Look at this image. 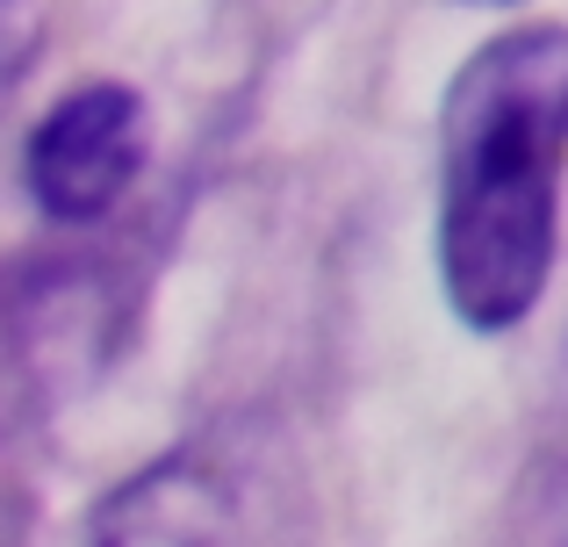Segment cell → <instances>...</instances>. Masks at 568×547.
Returning <instances> with one entry per match:
<instances>
[{
  "label": "cell",
  "instance_id": "6da1fadb",
  "mask_svg": "<svg viewBox=\"0 0 568 547\" xmlns=\"http://www.w3.org/2000/svg\"><path fill=\"white\" fill-rule=\"evenodd\" d=\"M568 166V29L489 37L439 115V281L460 324L511 332L555 274Z\"/></svg>",
  "mask_w": 568,
  "mask_h": 547
},
{
  "label": "cell",
  "instance_id": "3957f363",
  "mask_svg": "<svg viewBox=\"0 0 568 547\" xmlns=\"http://www.w3.org/2000/svg\"><path fill=\"white\" fill-rule=\"evenodd\" d=\"M94 547H252L237 526V505L202 462L173 454L130 476L101 511Z\"/></svg>",
  "mask_w": 568,
  "mask_h": 547
},
{
  "label": "cell",
  "instance_id": "5b68a950",
  "mask_svg": "<svg viewBox=\"0 0 568 547\" xmlns=\"http://www.w3.org/2000/svg\"><path fill=\"white\" fill-rule=\"evenodd\" d=\"M483 8H511V0H483Z\"/></svg>",
  "mask_w": 568,
  "mask_h": 547
},
{
  "label": "cell",
  "instance_id": "277c9868",
  "mask_svg": "<svg viewBox=\"0 0 568 547\" xmlns=\"http://www.w3.org/2000/svg\"><path fill=\"white\" fill-rule=\"evenodd\" d=\"M22 65H29V8L22 0H0V109H8Z\"/></svg>",
  "mask_w": 568,
  "mask_h": 547
},
{
  "label": "cell",
  "instance_id": "7a4b0ae2",
  "mask_svg": "<svg viewBox=\"0 0 568 547\" xmlns=\"http://www.w3.org/2000/svg\"><path fill=\"white\" fill-rule=\"evenodd\" d=\"M144 166V101L123 80H87L29 130V195L58 224H94L130 195Z\"/></svg>",
  "mask_w": 568,
  "mask_h": 547
}]
</instances>
